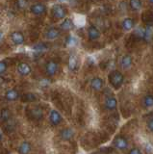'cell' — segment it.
Returning a JSON list of instances; mask_svg holds the SVG:
<instances>
[{"instance_id":"7","label":"cell","mask_w":153,"mask_h":154,"mask_svg":"<svg viewBox=\"0 0 153 154\" xmlns=\"http://www.w3.org/2000/svg\"><path fill=\"white\" fill-rule=\"evenodd\" d=\"M29 116L33 119L40 120L44 118V111L39 106H34V107L29 110Z\"/></svg>"},{"instance_id":"3","label":"cell","mask_w":153,"mask_h":154,"mask_svg":"<svg viewBox=\"0 0 153 154\" xmlns=\"http://www.w3.org/2000/svg\"><path fill=\"white\" fill-rule=\"evenodd\" d=\"M52 14L57 19H63L64 20L68 13H66V10L64 6H62L60 4H56L52 7Z\"/></svg>"},{"instance_id":"25","label":"cell","mask_w":153,"mask_h":154,"mask_svg":"<svg viewBox=\"0 0 153 154\" xmlns=\"http://www.w3.org/2000/svg\"><path fill=\"white\" fill-rule=\"evenodd\" d=\"M130 4V8L134 11H139L141 8H142V1H139V0H132V1L129 2Z\"/></svg>"},{"instance_id":"17","label":"cell","mask_w":153,"mask_h":154,"mask_svg":"<svg viewBox=\"0 0 153 154\" xmlns=\"http://www.w3.org/2000/svg\"><path fill=\"white\" fill-rule=\"evenodd\" d=\"M61 139L64 141H69L71 138H73L74 136V130L71 128H65L60 132Z\"/></svg>"},{"instance_id":"8","label":"cell","mask_w":153,"mask_h":154,"mask_svg":"<svg viewBox=\"0 0 153 154\" xmlns=\"http://www.w3.org/2000/svg\"><path fill=\"white\" fill-rule=\"evenodd\" d=\"M60 30L58 28H55V27H51L49 29H47L46 32L44 33V38L46 40H49V41H53L58 38L60 36Z\"/></svg>"},{"instance_id":"15","label":"cell","mask_w":153,"mask_h":154,"mask_svg":"<svg viewBox=\"0 0 153 154\" xmlns=\"http://www.w3.org/2000/svg\"><path fill=\"white\" fill-rule=\"evenodd\" d=\"M135 26V20L131 17L124 18L121 22V27L124 31H131Z\"/></svg>"},{"instance_id":"23","label":"cell","mask_w":153,"mask_h":154,"mask_svg":"<svg viewBox=\"0 0 153 154\" xmlns=\"http://www.w3.org/2000/svg\"><path fill=\"white\" fill-rule=\"evenodd\" d=\"M11 118V112L10 110L7 108H4L0 111V119L2 122H8L9 119Z\"/></svg>"},{"instance_id":"6","label":"cell","mask_w":153,"mask_h":154,"mask_svg":"<svg viewBox=\"0 0 153 154\" xmlns=\"http://www.w3.org/2000/svg\"><path fill=\"white\" fill-rule=\"evenodd\" d=\"M10 38L13 42L14 45H21L24 43V36L23 34L20 31H14L10 34Z\"/></svg>"},{"instance_id":"9","label":"cell","mask_w":153,"mask_h":154,"mask_svg":"<svg viewBox=\"0 0 153 154\" xmlns=\"http://www.w3.org/2000/svg\"><path fill=\"white\" fill-rule=\"evenodd\" d=\"M31 71H32L31 66L28 65L27 63L21 62V63L18 64V66H17V72L20 73V75H21V76H27V75H29L31 73Z\"/></svg>"},{"instance_id":"26","label":"cell","mask_w":153,"mask_h":154,"mask_svg":"<svg viewBox=\"0 0 153 154\" xmlns=\"http://www.w3.org/2000/svg\"><path fill=\"white\" fill-rule=\"evenodd\" d=\"M46 48H47V46H46V45H44V43H39V45H36L34 47H33V49L38 52H41V51L46 50Z\"/></svg>"},{"instance_id":"13","label":"cell","mask_w":153,"mask_h":154,"mask_svg":"<svg viewBox=\"0 0 153 154\" xmlns=\"http://www.w3.org/2000/svg\"><path fill=\"white\" fill-rule=\"evenodd\" d=\"M118 106V101H117V98L113 97H107L105 99V102H104V107L106 110H109V111H113L117 108Z\"/></svg>"},{"instance_id":"14","label":"cell","mask_w":153,"mask_h":154,"mask_svg":"<svg viewBox=\"0 0 153 154\" xmlns=\"http://www.w3.org/2000/svg\"><path fill=\"white\" fill-rule=\"evenodd\" d=\"M20 93L16 89H10L6 91L5 94V98L8 101H16L20 98Z\"/></svg>"},{"instance_id":"21","label":"cell","mask_w":153,"mask_h":154,"mask_svg":"<svg viewBox=\"0 0 153 154\" xmlns=\"http://www.w3.org/2000/svg\"><path fill=\"white\" fill-rule=\"evenodd\" d=\"M134 35L139 40H146V28L140 27L135 30Z\"/></svg>"},{"instance_id":"12","label":"cell","mask_w":153,"mask_h":154,"mask_svg":"<svg viewBox=\"0 0 153 154\" xmlns=\"http://www.w3.org/2000/svg\"><path fill=\"white\" fill-rule=\"evenodd\" d=\"M90 87H92V89L96 91H99L103 89L104 87V81L103 79L99 78V77H94L92 80H90Z\"/></svg>"},{"instance_id":"10","label":"cell","mask_w":153,"mask_h":154,"mask_svg":"<svg viewBox=\"0 0 153 154\" xmlns=\"http://www.w3.org/2000/svg\"><path fill=\"white\" fill-rule=\"evenodd\" d=\"M49 122L52 125L57 126L62 122V116L57 110H52L49 114Z\"/></svg>"},{"instance_id":"11","label":"cell","mask_w":153,"mask_h":154,"mask_svg":"<svg viewBox=\"0 0 153 154\" xmlns=\"http://www.w3.org/2000/svg\"><path fill=\"white\" fill-rule=\"evenodd\" d=\"M88 37L90 41H97L100 38V32L94 25H90L88 28Z\"/></svg>"},{"instance_id":"27","label":"cell","mask_w":153,"mask_h":154,"mask_svg":"<svg viewBox=\"0 0 153 154\" xmlns=\"http://www.w3.org/2000/svg\"><path fill=\"white\" fill-rule=\"evenodd\" d=\"M17 6L18 9H20V10H24L26 7H27V5H28V1H25V0H20V1H17Z\"/></svg>"},{"instance_id":"5","label":"cell","mask_w":153,"mask_h":154,"mask_svg":"<svg viewBox=\"0 0 153 154\" xmlns=\"http://www.w3.org/2000/svg\"><path fill=\"white\" fill-rule=\"evenodd\" d=\"M58 69H59L58 64H57L54 60H49L45 64V72H46V74L50 77L54 76L57 73Z\"/></svg>"},{"instance_id":"22","label":"cell","mask_w":153,"mask_h":154,"mask_svg":"<svg viewBox=\"0 0 153 154\" xmlns=\"http://www.w3.org/2000/svg\"><path fill=\"white\" fill-rule=\"evenodd\" d=\"M38 98L36 94H32V93H27V94H24L22 96H21V100L23 102H34L36 101Z\"/></svg>"},{"instance_id":"16","label":"cell","mask_w":153,"mask_h":154,"mask_svg":"<svg viewBox=\"0 0 153 154\" xmlns=\"http://www.w3.org/2000/svg\"><path fill=\"white\" fill-rule=\"evenodd\" d=\"M133 64V59L130 55H124L122 56L121 60V66L123 69H130L131 66Z\"/></svg>"},{"instance_id":"28","label":"cell","mask_w":153,"mask_h":154,"mask_svg":"<svg viewBox=\"0 0 153 154\" xmlns=\"http://www.w3.org/2000/svg\"><path fill=\"white\" fill-rule=\"evenodd\" d=\"M75 42H76V38L73 36H69L68 38H66V45H68V46H72V45H74Z\"/></svg>"},{"instance_id":"24","label":"cell","mask_w":153,"mask_h":154,"mask_svg":"<svg viewBox=\"0 0 153 154\" xmlns=\"http://www.w3.org/2000/svg\"><path fill=\"white\" fill-rule=\"evenodd\" d=\"M142 104L145 108H150L153 107V95L152 94H147L145 95L142 99Z\"/></svg>"},{"instance_id":"19","label":"cell","mask_w":153,"mask_h":154,"mask_svg":"<svg viewBox=\"0 0 153 154\" xmlns=\"http://www.w3.org/2000/svg\"><path fill=\"white\" fill-rule=\"evenodd\" d=\"M17 151L20 154H29L31 151V143L28 142H22L18 146Z\"/></svg>"},{"instance_id":"1","label":"cell","mask_w":153,"mask_h":154,"mask_svg":"<svg viewBox=\"0 0 153 154\" xmlns=\"http://www.w3.org/2000/svg\"><path fill=\"white\" fill-rule=\"evenodd\" d=\"M124 76L121 71L118 70H113L109 74V82L111 86L115 89H119L123 84Z\"/></svg>"},{"instance_id":"35","label":"cell","mask_w":153,"mask_h":154,"mask_svg":"<svg viewBox=\"0 0 153 154\" xmlns=\"http://www.w3.org/2000/svg\"><path fill=\"white\" fill-rule=\"evenodd\" d=\"M150 3H153V1H150Z\"/></svg>"},{"instance_id":"2","label":"cell","mask_w":153,"mask_h":154,"mask_svg":"<svg viewBox=\"0 0 153 154\" xmlns=\"http://www.w3.org/2000/svg\"><path fill=\"white\" fill-rule=\"evenodd\" d=\"M112 144L113 146L119 149V150H125L129 146V143L127 141V139L123 136H117L113 140Z\"/></svg>"},{"instance_id":"30","label":"cell","mask_w":153,"mask_h":154,"mask_svg":"<svg viewBox=\"0 0 153 154\" xmlns=\"http://www.w3.org/2000/svg\"><path fill=\"white\" fill-rule=\"evenodd\" d=\"M146 126H147L148 131H149V132H153V118L148 120Z\"/></svg>"},{"instance_id":"18","label":"cell","mask_w":153,"mask_h":154,"mask_svg":"<svg viewBox=\"0 0 153 154\" xmlns=\"http://www.w3.org/2000/svg\"><path fill=\"white\" fill-rule=\"evenodd\" d=\"M73 27H74V23L72 21V19L70 18H65L60 24V29L64 31H69Z\"/></svg>"},{"instance_id":"20","label":"cell","mask_w":153,"mask_h":154,"mask_svg":"<svg viewBox=\"0 0 153 154\" xmlns=\"http://www.w3.org/2000/svg\"><path fill=\"white\" fill-rule=\"evenodd\" d=\"M77 66H78V59L77 57L75 55L71 54L69 57V69L71 71H75L76 69H77Z\"/></svg>"},{"instance_id":"29","label":"cell","mask_w":153,"mask_h":154,"mask_svg":"<svg viewBox=\"0 0 153 154\" xmlns=\"http://www.w3.org/2000/svg\"><path fill=\"white\" fill-rule=\"evenodd\" d=\"M7 70V64L5 61H0V74H3Z\"/></svg>"},{"instance_id":"34","label":"cell","mask_w":153,"mask_h":154,"mask_svg":"<svg viewBox=\"0 0 153 154\" xmlns=\"http://www.w3.org/2000/svg\"><path fill=\"white\" fill-rule=\"evenodd\" d=\"M2 140V134H1V132H0V141Z\"/></svg>"},{"instance_id":"32","label":"cell","mask_w":153,"mask_h":154,"mask_svg":"<svg viewBox=\"0 0 153 154\" xmlns=\"http://www.w3.org/2000/svg\"><path fill=\"white\" fill-rule=\"evenodd\" d=\"M3 38H4V34H3V32L0 31V43L2 42V41H3Z\"/></svg>"},{"instance_id":"33","label":"cell","mask_w":153,"mask_h":154,"mask_svg":"<svg viewBox=\"0 0 153 154\" xmlns=\"http://www.w3.org/2000/svg\"><path fill=\"white\" fill-rule=\"evenodd\" d=\"M4 82H5V79H4L2 76H0V85H2Z\"/></svg>"},{"instance_id":"31","label":"cell","mask_w":153,"mask_h":154,"mask_svg":"<svg viewBox=\"0 0 153 154\" xmlns=\"http://www.w3.org/2000/svg\"><path fill=\"white\" fill-rule=\"evenodd\" d=\"M128 154H142V151H141V149L140 148H138V147H133L130 151H129Z\"/></svg>"},{"instance_id":"4","label":"cell","mask_w":153,"mask_h":154,"mask_svg":"<svg viewBox=\"0 0 153 154\" xmlns=\"http://www.w3.org/2000/svg\"><path fill=\"white\" fill-rule=\"evenodd\" d=\"M30 12L35 16H42L46 12V6L44 3H35L30 6Z\"/></svg>"}]
</instances>
